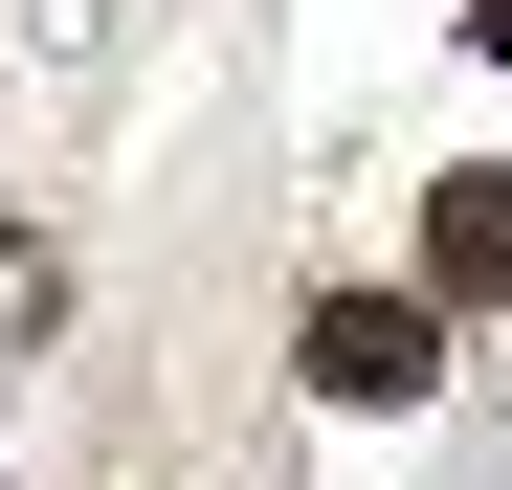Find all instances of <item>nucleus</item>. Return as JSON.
<instances>
[{"mask_svg":"<svg viewBox=\"0 0 512 490\" xmlns=\"http://www.w3.org/2000/svg\"><path fill=\"white\" fill-rule=\"evenodd\" d=\"M468 45H490V67H512V0H468Z\"/></svg>","mask_w":512,"mask_h":490,"instance_id":"7ed1b4c3","label":"nucleus"},{"mask_svg":"<svg viewBox=\"0 0 512 490\" xmlns=\"http://www.w3.org/2000/svg\"><path fill=\"white\" fill-rule=\"evenodd\" d=\"M423 290H446V312L512 290V179H490V156H468V179H423Z\"/></svg>","mask_w":512,"mask_h":490,"instance_id":"f03ea898","label":"nucleus"},{"mask_svg":"<svg viewBox=\"0 0 512 490\" xmlns=\"http://www.w3.org/2000/svg\"><path fill=\"white\" fill-rule=\"evenodd\" d=\"M290 357H312V401H423V379H446V335H423V312H379V290H334Z\"/></svg>","mask_w":512,"mask_h":490,"instance_id":"f257e3e1","label":"nucleus"}]
</instances>
